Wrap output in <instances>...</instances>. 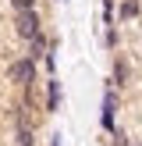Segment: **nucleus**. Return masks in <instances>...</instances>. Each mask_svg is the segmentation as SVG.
I'll use <instances>...</instances> for the list:
<instances>
[{
	"label": "nucleus",
	"mask_w": 142,
	"mask_h": 146,
	"mask_svg": "<svg viewBox=\"0 0 142 146\" xmlns=\"http://www.w3.org/2000/svg\"><path fill=\"white\" fill-rule=\"evenodd\" d=\"M39 32H43V18H39L36 7H28V11H14V36H18V39L32 43Z\"/></svg>",
	"instance_id": "1"
},
{
	"label": "nucleus",
	"mask_w": 142,
	"mask_h": 146,
	"mask_svg": "<svg viewBox=\"0 0 142 146\" xmlns=\"http://www.w3.org/2000/svg\"><path fill=\"white\" fill-rule=\"evenodd\" d=\"M36 4H39V0H11L14 11H28V7H36Z\"/></svg>",
	"instance_id": "9"
},
{
	"label": "nucleus",
	"mask_w": 142,
	"mask_h": 146,
	"mask_svg": "<svg viewBox=\"0 0 142 146\" xmlns=\"http://www.w3.org/2000/svg\"><path fill=\"white\" fill-rule=\"evenodd\" d=\"M46 111H50V114L60 111V82H57V78L46 82Z\"/></svg>",
	"instance_id": "5"
},
{
	"label": "nucleus",
	"mask_w": 142,
	"mask_h": 146,
	"mask_svg": "<svg viewBox=\"0 0 142 146\" xmlns=\"http://www.w3.org/2000/svg\"><path fill=\"white\" fill-rule=\"evenodd\" d=\"M14 139H18V146H36V135H32V128H28L21 118H18V128H14Z\"/></svg>",
	"instance_id": "6"
},
{
	"label": "nucleus",
	"mask_w": 142,
	"mask_h": 146,
	"mask_svg": "<svg viewBox=\"0 0 142 146\" xmlns=\"http://www.w3.org/2000/svg\"><path fill=\"white\" fill-rule=\"evenodd\" d=\"M114 114H117V89H106V96H103V128L106 132H114Z\"/></svg>",
	"instance_id": "4"
},
{
	"label": "nucleus",
	"mask_w": 142,
	"mask_h": 146,
	"mask_svg": "<svg viewBox=\"0 0 142 146\" xmlns=\"http://www.w3.org/2000/svg\"><path fill=\"white\" fill-rule=\"evenodd\" d=\"M43 54H46V36L39 32V36H36V39H32V43H28V57H32V61H39Z\"/></svg>",
	"instance_id": "8"
},
{
	"label": "nucleus",
	"mask_w": 142,
	"mask_h": 146,
	"mask_svg": "<svg viewBox=\"0 0 142 146\" xmlns=\"http://www.w3.org/2000/svg\"><path fill=\"white\" fill-rule=\"evenodd\" d=\"M106 46H117V29H114V25L106 29Z\"/></svg>",
	"instance_id": "11"
},
{
	"label": "nucleus",
	"mask_w": 142,
	"mask_h": 146,
	"mask_svg": "<svg viewBox=\"0 0 142 146\" xmlns=\"http://www.w3.org/2000/svg\"><path fill=\"white\" fill-rule=\"evenodd\" d=\"M128 82H131V68H128V61L117 54V57H114V75H110V86H114V89H124Z\"/></svg>",
	"instance_id": "3"
},
{
	"label": "nucleus",
	"mask_w": 142,
	"mask_h": 146,
	"mask_svg": "<svg viewBox=\"0 0 142 146\" xmlns=\"http://www.w3.org/2000/svg\"><path fill=\"white\" fill-rule=\"evenodd\" d=\"M7 78H11L14 86H32L36 82V61L32 57H14L11 64H7Z\"/></svg>",
	"instance_id": "2"
},
{
	"label": "nucleus",
	"mask_w": 142,
	"mask_h": 146,
	"mask_svg": "<svg viewBox=\"0 0 142 146\" xmlns=\"http://www.w3.org/2000/svg\"><path fill=\"white\" fill-rule=\"evenodd\" d=\"M117 11H121V21H131V18H139V11H142V7H139V0H121V7H117Z\"/></svg>",
	"instance_id": "7"
},
{
	"label": "nucleus",
	"mask_w": 142,
	"mask_h": 146,
	"mask_svg": "<svg viewBox=\"0 0 142 146\" xmlns=\"http://www.w3.org/2000/svg\"><path fill=\"white\" fill-rule=\"evenodd\" d=\"M103 21H106V25L114 21V0H103Z\"/></svg>",
	"instance_id": "10"
}]
</instances>
